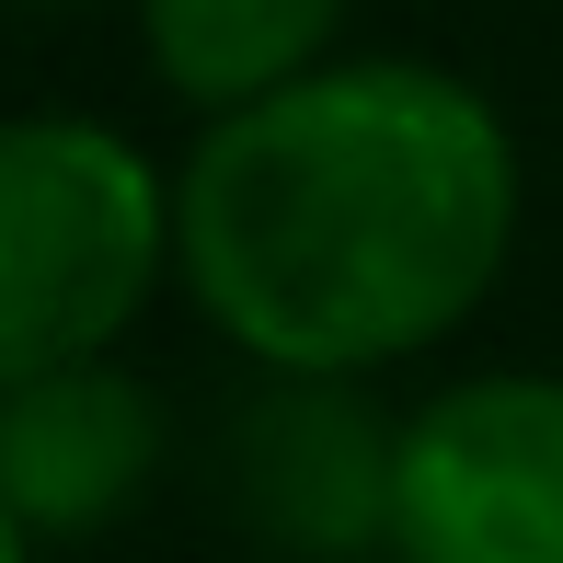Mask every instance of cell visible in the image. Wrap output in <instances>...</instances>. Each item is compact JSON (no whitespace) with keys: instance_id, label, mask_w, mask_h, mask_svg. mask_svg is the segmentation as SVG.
Instances as JSON below:
<instances>
[{"instance_id":"obj_1","label":"cell","mask_w":563,"mask_h":563,"mask_svg":"<svg viewBox=\"0 0 563 563\" xmlns=\"http://www.w3.org/2000/svg\"><path fill=\"white\" fill-rule=\"evenodd\" d=\"M518 126L426 58H322L208 115L173 173V276L253 368H402L518 253Z\"/></svg>"},{"instance_id":"obj_2","label":"cell","mask_w":563,"mask_h":563,"mask_svg":"<svg viewBox=\"0 0 563 563\" xmlns=\"http://www.w3.org/2000/svg\"><path fill=\"white\" fill-rule=\"evenodd\" d=\"M173 265V185L104 115H0V379L115 356Z\"/></svg>"},{"instance_id":"obj_3","label":"cell","mask_w":563,"mask_h":563,"mask_svg":"<svg viewBox=\"0 0 563 563\" xmlns=\"http://www.w3.org/2000/svg\"><path fill=\"white\" fill-rule=\"evenodd\" d=\"M391 563H563V368H472L402 415Z\"/></svg>"},{"instance_id":"obj_4","label":"cell","mask_w":563,"mask_h":563,"mask_svg":"<svg viewBox=\"0 0 563 563\" xmlns=\"http://www.w3.org/2000/svg\"><path fill=\"white\" fill-rule=\"evenodd\" d=\"M219 495L253 541L288 552V563L391 552L402 426L334 368H265L219 426Z\"/></svg>"},{"instance_id":"obj_5","label":"cell","mask_w":563,"mask_h":563,"mask_svg":"<svg viewBox=\"0 0 563 563\" xmlns=\"http://www.w3.org/2000/svg\"><path fill=\"white\" fill-rule=\"evenodd\" d=\"M162 391L115 356H81V368H35L0 379V506H12L35 541H92L126 506L162 483Z\"/></svg>"},{"instance_id":"obj_6","label":"cell","mask_w":563,"mask_h":563,"mask_svg":"<svg viewBox=\"0 0 563 563\" xmlns=\"http://www.w3.org/2000/svg\"><path fill=\"white\" fill-rule=\"evenodd\" d=\"M356 0H139V58L173 104L230 115L253 92L299 81V69L334 58Z\"/></svg>"},{"instance_id":"obj_7","label":"cell","mask_w":563,"mask_h":563,"mask_svg":"<svg viewBox=\"0 0 563 563\" xmlns=\"http://www.w3.org/2000/svg\"><path fill=\"white\" fill-rule=\"evenodd\" d=\"M0 563H35V529H23L12 506H0Z\"/></svg>"},{"instance_id":"obj_8","label":"cell","mask_w":563,"mask_h":563,"mask_svg":"<svg viewBox=\"0 0 563 563\" xmlns=\"http://www.w3.org/2000/svg\"><path fill=\"white\" fill-rule=\"evenodd\" d=\"M35 12H58V0H35Z\"/></svg>"}]
</instances>
